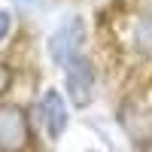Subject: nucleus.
<instances>
[{"label":"nucleus","mask_w":152,"mask_h":152,"mask_svg":"<svg viewBox=\"0 0 152 152\" xmlns=\"http://www.w3.org/2000/svg\"><path fill=\"white\" fill-rule=\"evenodd\" d=\"M137 46L152 52V15L140 18V24H137Z\"/></svg>","instance_id":"5"},{"label":"nucleus","mask_w":152,"mask_h":152,"mask_svg":"<svg viewBox=\"0 0 152 152\" xmlns=\"http://www.w3.org/2000/svg\"><path fill=\"white\" fill-rule=\"evenodd\" d=\"M9 24H12V15L6 9H0V43H3V37L9 34Z\"/></svg>","instance_id":"6"},{"label":"nucleus","mask_w":152,"mask_h":152,"mask_svg":"<svg viewBox=\"0 0 152 152\" xmlns=\"http://www.w3.org/2000/svg\"><path fill=\"white\" fill-rule=\"evenodd\" d=\"M82 40H85V21L79 15H67L58 24V31L49 37V58L58 67H67L73 58L82 55Z\"/></svg>","instance_id":"1"},{"label":"nucleus","mask_w":152,"mask_h":152,"mask_svg":"<svg viewBox=\"0 0 152 152\" xmlns=\"http://www.w3.org/2000/svg\"><path fill=\"white\" fill-rule=\"evenodd\" d=\"M31 143L28 116L18 107H0V152H21Z\"/></svg>","instance_id":"2"},{"label":"nucleus","mask_w":152,"mask_h":152,"mask_svg":"<svg viewBox=\"0 0 152 152\" xmlns=\"http://www.w3.org/2000/svg\"><path fill=\"white\" fill-rule=\"evenodd\" d=\"M67 73V94L76 107H88L94 97V70H91V61L88 58H73L70 64L64 67Z\"/></svg>","instance_id":"3"},{"label":"nucleus","mask_w":152,"mask_h":152,"mask_svg":"<svg viewBox=\"0 0 152 152\" xmlns=\"http://www.w3.org/2000/svg\"><path fill=\"white\" fill-rule=\"evenodd\" d=\"M40 119H43L46 134L52 137V140H58V137L64 134L70 116H67V104H64V97H61L58 88H49V91L43 94V100H40Z\"/></svg>","instance_id":"4"}]
</instances>
